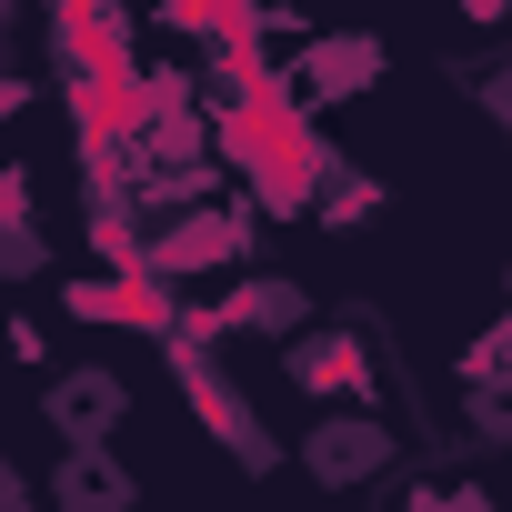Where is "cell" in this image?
<instances>
[{"instance_id": "obj_1", "label": "cell", "mask_w": 512, "mask_h": 512, "mask_svg": "<svg viewBox=\"0 0 512 512\" xmlns=\"http://www.w3.org/2000/svg\"><path fill=\"white\" fill-rule=\"evenodd\" d=\"M41 412H51L71 442H111V422H121V382H111V372H61V382L41 392Z\"/></svg>"}, {"instance_id": "obj_2", "label": "cell", "mask_w": 512, "mask_h": 512, "mask_svg": "<svg viewBox=\"0 0 512 512\" xmlns=\"http://www.w3.org/2000/svg\"><path fill=\"white\" fill-rule=\"evenodd\" d=\"M302 452H312V472H322V482H362V472H372V462H382L392 442H382L372 422H322V432H312Z\"/></svg>"}, {"instance_id": "obj_3", "label": "cell", "mask_w": 512, "mask_h": 512, "mask_svg": "<svg viewBox=\"0 0 512 512\" xmlns=\"http://www.w3.org/2000/svg\"><path fill=\"white\" fill-rule=\"evenodd\" d=\"M472 101H482V111L512 131V61H502V71H482V81H472Z\"/></svg>"}, {"instance_id": "obj_4", "label": "cell", "mask_w": 512, "mask_h": 512, "mask_svg": "<svg viewBox=\"0 0 512 512\" xmlns=\"http://www.w3.org/2000/svg\"><path fill=\"white\" fill-rule=\"evenodd\" d=\"M462 11H472V21H502V11H512V0H462Z\"/></svg>"}]
</instances>
